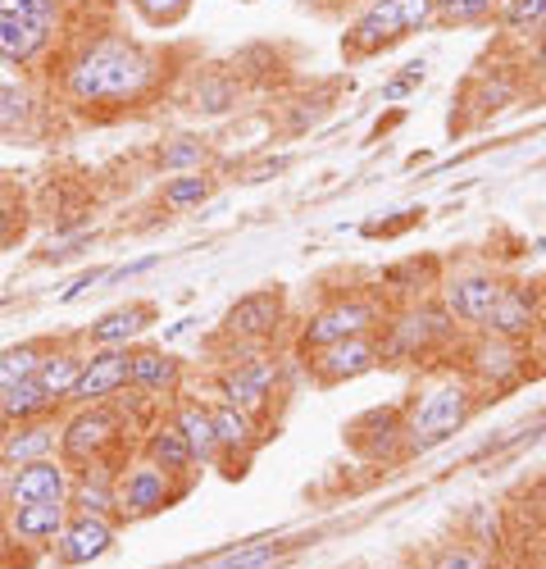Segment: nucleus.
I'll use <instances>...</instances> for the list:
<instances>
[{"mask_svg": "<svg viewBox=\"0 0 546 569\" xmlns=\"http://www.w3.org/2000/svg\"><path fill=\"white\" fill-rule=\"evenodd\" d=\"M151 323H155V306H151V301H128V306L105 310V315L82 333V342H87V347H136Z\"/></svg>", "mask_w": 546, "mask_h": 569, "instance_id": "nucleus-25", "label": "nucleus"}, {"mask_svg": "<svg viewBox=\"0 0 546 569\" xmlns=\"http://www.w3.org/2000/svg\"><path fill=\"white\" fill-rule=\"evenodd\" d=\"M387 301H378L374 292H342V297H328L318 301L301 333H296V356H310L318 347H333V342H346V338H364V333H383L387 323Z\"/></svg>", "mask_w": 546, "mask_h": 569, "instance_id": "nucleus-5", "label": "nucleus"}, {"mask_svg": "<svg viewBox=\"0 0 546 569\" xmlns=\"http://www.w3.org/2000/svg\"><path fill=\"white\" fill-rule=\"evenodd\" d=\"M546 306V292L528 278H506L501 282V297L483 323V333H496V338H510V342H528L533 328H537V315Z\"/></svg>", "mask_w": 546, "mask_h": 569, "instance_id": "nucleus-15", "label": "nucleus"}, {"mask_svg": "<svg viewBox=\"0 0 546 569\" xmlns=\"http://www.w3.org/2000/svg\"><path fill=\"white\" fill-rule=\"evenodd\" d=\"M0 415H6L10 423H28V419H51V415H64V406L46 392L37 378H28V383H14L0 392Z\"/></svg>", "mask_w": 546, "mask_h": 569, "instance_id": "nucleus-27", "label": "nucleus"}, {"mask_svg": "<svg viewBox=\"0 0 546 569\" xmlns=\"http://www.w3.org/2000/svg\"><path fill=\"white\" fill-rule=\"evenodd\" d=\"M128 373H132V388L146 392L151 401H160L164 410L182 397V383H188V365H182L173 351L151 347V342L128 347Z\"/></svg>", "mask_w": 546, "mask_h": 569, "instance_id": "nucleus-17", "label": "nucleus"}, {"mask_svg": "<svg viewBox=\"0 0 546 569\" xmlns=\"http://www.w3.org/2000/svg\"><path fill=\"white\" fill-rule=\"evenodd\" d=\"M301 360H305L310 383L328 392V388H346V383H355V378L374 373L383 365V342H378V333H364V338H346V342H333V347H318V351H310Z\"/></svg>", "mask_w": 546, "mask_h": 569, "instance_id": "nucleus-11", "label": "nucleus"}, {"mask_svg": "<svg viewBox=\"0 0 546 569\" xmlns=\"http://www.w3.org/2000/svg\"><path fill=\"white\" fill-rule=\"evenodd\" d=\"M528 73H533V78H537V82L546 87V32H542V37H537V46H533V60H528Z\"/></svg>", "mask_w": 546, "mask_h": 569, "instance_id": "nucleus-40", "label": "nucleus"}, {"mask_svg": "<svg viewBox=\"0 0 546 569\" xmlns=\"http://www.w3.org/2000/svg\"><path fill=\"white\" fill-rule=\"evenodd\" d=\"M478 383L465 369H437L424 383L410 392L405 410V456H424L442 442H451L455 433L469 429V419L478 415Z\"/></svg>", "mask_w": 546, "mask_h": 569, "instance_id": "nucleus-2", "label": "nucleus"}, {"mask_svg": "<svg viewBox=\"0 0 546 569\" xmlns=\"http://www.w3.org/2000/svg\"><path fill=\"white\" fill-rule=\"evenodd\" d=\"M501 278L487 264H461V269H446L437 282V306L465 328V333H483V323L501 297Z\"/></svg>", "mask_w": 546, "mask_h": 569, "instance_id": "nucleus-9", "label": "nucleus"}, {"mask_svg": "<svg viewBox=\"0 0 546 569\" xmlns=\"http://www.w3.org/2000/svg\"><path fill=\"white\" fill-rule=\"evenodd\" d=\"M10 479H14V465L0 460V515H6V506H10Z\"/></svg>", "mask_w": 546, "mask_h": 569, "instance_id": "nucleus-42", "label": "nucleus"}, {"mask_svg": "<svg viewBox=\"0 0 546 569\" xmlns=\"http://www.w3.org/2000/svg\"><path fill=\"white\" fill-rule=\"evenodd\" d=\"M132 451H136L132 429H128V419L119 415L114 401L73 406V410L60 415V456L73 469H82L91 460H123Z\"/></svg>", "mask_w": 546, "mask_h": 569, "instance_id": "nucleus-4", "label": "nucleus"}, {"mask_svg": "<svg viewBox=\"0 0 546 569\" xmlns=\"http://www.w3.org/2000/svg\"><path fill=\"white\" fill-rule=\"evenodd\" d=\"M136 456H146L155 469H164L169 479L188 483V488H196V479H201V460H196V451L188 447V438L178 433V423H173L169 415H160L151 429L136 438Z\"/></svg>", "mask_w": 546, "mask_h": 569, "instance_id": "nucleus-18", "label": "nucleus"}, {"mask_svg": "<svg viewBox=\"0 0 546 569\" xmlns=\"http://www.w3.org/2000/svg\"><path fill=\"white\" fill-rule=\"evenodd\" d=\"M132 10L142 14L151 28H173V23L188 19L192 0H132Z\"/></svg>", "mask_w": 546, "mask_h": 569, "instance_id": "nucleus-35", "label": "nucleus"}, {"mask_svg": "<svg viewBox=\"0 0 546 569\" xmlns=\"http://www.w3.org/2000/svg\"><path fill=\"white\" fill-rule=\"evenodd\" d=\"M287 323V292L283 288H255L237 297L223 315V338L242 347H269Z\"/></svg>", "mask_w": 546, "mask_h": 569, "instance_id": "nucleus-12", "label": "nucleus"}, {"mask_svg": "<svg viewBox=\"0 0 546 569\" xmlns=\"http://www.w3.org/2000/svg\"><path fill=\"white\" fill-rule=\"evenodd\" d=\"M506 10V0H433V19L446 28H474V23H492Z\"/></svg>", "mask_w": 546, "mask_h": 569, "instance_id": "nucleus-30", "label": "nucleus"}, {"mask_svg": "<svg viewBox=\"0 0 546 569\" xmlns=\"http://www.w3.org/2000/svg\"><path fill=\"white\" fill-rule=\"evenodd\" d=\"M128 460V456H123ZM123 460H91L82 469H73V492L69 506L82 515H101L119 525V465Z\"/></svg>", "mask_w": 546, "mask_h": 569, "instance_id": "nucleus-21", "label": "nucleus"}, {"mask_svg": "<svg viewBox=\"0 0 546 569\" xmlns=\"http://www.w3.org/2000/svg\"><path fill=\"white\" fill-rule=\"evenodd\" d=\"M97 282H110V269H91V273H82L78 282H73V288L60 297V301H73V297H82V292H91V288H97Z\"/></svg>", "mask_w": 546, "mask_h": 569, "instance_id": "nucleus-39", "label": "nucleus"}, {"mask_svg": "<svg viewBox=\"0 0 546 569\" xmlns=\"http://www.w3.org/2000/svg\"><path fill=\"white\" fill-rule=\"evenodd\" d=\"M55 342L51 338H32V342H14L0 351V392L14 388V383H28V378L41 373V360Z\"/></svg>", "mask_w": 546, "mask_h": 569, "instance_id": "nucleus-28", "label": "nucleus"}, {"mask_svg": "<svg viewBox=\"0 0 546 569\" xmlns=\"http://www.w3.org/2000/svg\"><path fill=\"white\" fill-rule=\"evenodd\" d=\"M73 492V465L64 456H46L32 465H19L10 479V506H32V501H69ZM6 506V510H10Z\"/></svg>", "mask_w": 546, "mask_h": 569, "instance_id": "nucleus-20", "label": "nucleus"}, {"mask_svg": "<svg viewBox=\"0 0 546 569\" xmlns=\"http://www.w3.org/2000/svg\"><path fill=\"white\" fill-rule=\"evenodd\" d=\"M164 78V56L123 32H101L82 41L60 64V97L73 110H132Z\"/></svg>", "mask_w": 546, "mask_h": 569, "instance_id": "nucleus-1", "label": "nucleus"}, {"mask_svg": "<svg viewBox=\"0 0 546 569\" xmlns=\"http://www.w3.org/2000/svg\"><path fill=\"white\" fill-rule=\"evenodd\" d=\"M0 14H19V19H51V23H60V0H0Z\"/></svg>", "mask_w": 546, "mask_h": 569, "instance_id": "nucleus-37", "label": "nucleus"}, {"mask_svg": "<svg viewBox=\"0 0 546 569\" xmlns=\"http://www.w3.org/2000/svg\"><path fill=\"white\" fill-rule=\"evenodd\" d=\"M6 429H10V419H6V415H0V433H6Z\"/></svg>", "mask_w": 546, "mask_h": 569, "instance_id": "nucleus-43", "label": "nucleus"}, {"mask_svg": "<svg viewBox=\"0 0 546 569\" xmlns=\"http://www.w3.org/2000/svg\"><path fill=\"white\" fill-rule=\"evenodd\" d=\"M46 456H60V415L51 419H28V423H10L0 433V460L6 465H32Z\"/></svg>", "mask_w": 546, "mask_h": 569, "instance_id": "nucleus-24", "label": "nucleus"}, {"mask_svg": "<svg viewBox=\"0 0 546 569\" xmlns=\"http://www.w3.org/2000/svg\"><path fill=\"white\" fill-rule=\"evenodd\" d=\"M242 347V342H237ZM279 360L264 356V347H242V356L233 351V360H228L214 378V388H219V401L228 406H242L260 419H269L273 401L283 397V383H279Z\"/></svg>", "mask_w": 546, "mask_h": 569, "instance_id": "nucleus-7", "label": "nucleus"}, {"mask_svg": "<svg viewBox=\"0 0 546 569\" xmlns=\"http://www.w3.org/2000/svg\"><path fill=\"white\" fill-rule=\"evenodd\" d=\"M283 556H287V547H279V542H242V547H228V551L201 560L196 569H273Z\"/></svg>", "mask_w": 546, "mask_h": 569, "instance_id": "nucleus-29", "label": "nucleus"}, {"mask_svg": "<svg viewBox=\"0 0 546 569\" xmlns=\"http://www.w3.org/2000/svg\"><path fill=\"white\" fill-rule=\"evenodd\" d=\"M210 415H214V429H219V469L228 479H242L246 465L255 460V451L269 442V423L242 406H228V401H210Z\"/></svg>", "mask_w": 546, "mask_h": 569, "instance_id": "nucleus-13", "label": "nucleus"}, {"mask_svg": "<svg viewBox=\"0 0 546 569\" xmlns=\"http://www.w3.org/2000/svg\"><path fill=\"white\" fill-rule=\"evenodd\" d=\"M465 373L478 383V392H510L528 378V342H510L496 333H469Z\"/></svg>", "mask_w": 546, "mask_h": 569, "instance_id": "nucleus-10", "label": "nucleus"}, {"mask_svg": "<svg viewBox=\"0 0 546 569\" xmlns=\"http://www.w3.org/2000/svg\"><path fill=\"white\" fill-rule=\"evenodd\" d=\"M469 333L455 323L437 301H410L387 315L383 323V365H419L428 356H442L451 347H461Z\"/></svg>", "mask_w": 546, "mask_h": 569, "instance_id": "nucleus-3", "label": "nucleus"}, {"mask_svg": "<svg viewBox=\"0 0 546 569\" xmlns=\"http://www.w3.org/2000/svg\"><path fill=\"white\" fill-rule=\"evenodd\" d=\"M428 569H496V560H492V551L478 547V542H446V547L428 560Z\"/></svg>", "mask_w": 546, "mask_h": 569, "instance_id": "nucleus-33", "label": "nucleus"}, {"mask_svg": "<svg viewBox=\"0 0 546 569\" xmlns=\"http://www.w3.org/2000/svg\"><path fill=\"white\" fill-rule=\"evenodd\" d=\"M32 119V97L23 87H0V132H19Z\"/></svg>", "mask_w": 546, "mask_h": 569, "instance_id": "nucleus-36", "label": "nucleus"}, {"mask_svg": "<svg viewBox=\"0 0 546 569\" xmlns=\"http://www.w3.org/2000/svg\"><path fill=\"white\" fill-rule=\"evenodd\" d=\"M210 192H214V178H210V173H173V178L164 182V206H169L173 214H182V210L205 206Z\"/></svg>", "mask_w": 546, "mask_h": 569, "instance_id": "nucleus-32", "label": "nucleus"}, {"mask_svg": "<svg viewBox=\"0 0 546 569\" xmlns=\"http://www.w3.org/2000/svg\"><path fill=\"white\" fill-rule=\"evenodd\" d=\"M173 423H178V433L188 438V447L196 451L201 469H219L223 451H219V429H214V415H210V401L201 397H178L169 410H164Z\"/></svg>", "mask_w": 546, "mask_h": 569, "instance_id": "nucleus-23", "label": "nucleus"}, {"mask_svg": "<svg viewBox=\"0 0 546 569\" xmlns=\"http://www.w3.org/2000/svg\"><path fill=\"white\" fill-rule=\"evenodd\" d=\"M123 388H132V373H128V347H91L87 365L78 373V383L64 401V410L73 406H101L114 401Z\"/></svg>", "mask_w": 546, "mask_h": 569, "instance_id": "nucleus-16", "label": "nucleus"}, {"mask_svg": "<svg viewBox=\"0 0 546 569\" xmlns=\"http://www.w3.org/2000/svg\"><path fill=\"white\" fill-rule=\"evenodd\" d=\"M82 365H87L82 342H55L51 351H46V360H41L37 383L64 406V401H69V392H73V383H78V373H82Z\"/></svg>", "mask_w": 546, "mask_h": 569, "instance_id": "nucleus-26", "label": "nucleus"}, {"mask_svg": "<svg viewBox=\"0 0 546 569\" xmlns=\"http://www.w3.org/2000/svg\"><path fill=\"white\" fill-rule=\"evenodd\" d=\"M501 23H506V32H537V28H546V0H506Z\"/></svg>", "mask_w": 546, "mask_h": 569, "instance_id": "nucleus-34", "label": "nucleus"}, {"mask_svg": "<svg viewBox=\"0 0 546 569\" xmlns=\"http://www.w3.org/2000/svg\"><path fill=\"white\" fill-rule=\"evenodd\" d=\"M428 23H437L433 0H374V6L346 28L342 51L351 60H370V56L392 51V46H401L410 32H419Z\"/></svg>", "mask_w": 546, "mask_h": 569, "instance_id": "nucleus-6", "label": "nucleus"}, {"mask_svg": "<svg viewBox=\"0 0 546 569\" xmlns=\"http://www.w3.org/2000/svg\"><path fill=\"white\" fill-rule=\"evenodd\" d=\"M528 351H537V356L546 360V306H542V315H537V328H533V338H528Z\"/></svg>", "mask_w": 546, "mask_h": 569, "instance_id": "nucleus-41", "label": "nucleus"}, {"mask_svg": "<svg viewBox=\"0 0 546 569\" xmlns=\"http://www.w3.org/2000/svg\"><path fill=\"white\" fill-rule=\"evenodd\" d=\"M114 542H119V525H114V519L73 510L69 525L60 529V538L51 542V551H46V556H51L55 569H82V565L105 560L114 551Z\"/></svg>", "mask_w": 546, "mask_h": 569, "instance_id": "nucleus-14", "label": "nucleus"}, {"mask_svg": "<svg viewBox=\"0 0 546 569\" xmlns=\"http://www.w3.org/2000/svg\"><path fill=\"white\" fill-rule=\"evenodd\" d=\"M210 160V147L201 137H173L155 151V164L173 178V173H201V164Z\"/></svg>", "mask_w": 546, "mask_h": 569, "instance_id": "nucleus-31", "label": "nucleus"}, {"mask_svg": "<svg viewBox=\"0 0 546 569\" xmlns=\"http://www.w3.org/2000/svg\"><path fill=\"white\" fill-rule=\"evenodd\" d=\"M73 506L69 501H32V506H10L0 515V529L10 542L28 547V551H51V542L60 538V529L69 525Z\"/></svg>", "mask_w": 546, "mask_h": 569, "instance_id": "nucleus-19", "label": "nucleus"}, {"mask_svg": "<svg viewBox=\"0 0 546 569\" xmlns=\"http://www.w3.org/2000/svg\"><path fill=\"white\" fill-rule=\"evenodd\" d=\"M419 82H424V64H410L401 78H392V82L383 87V97H387V101H401V97H410V91H415Z\"/></svg>", "mask_w": 546, "mask_h": 569, "instance_id": "nucleus-38", "label": "nucleus"}, {"mask_svg": "<svg viewBox=\"0 0 546 569\" xmlns=\"http://www.w3.org/2000/svg\"><path fill=\"white\" fill-rule=\"evenodd\" d=\"M55 32H60V23H51V19L0 14V60L14 69H28L55 46Z\"/></svg>", "mask_w": 546, "mask_h": 569, "instance_id": "nucleus-22", "label": "nucleus"}, {"mask_svg": "<svg viewBox=\"0 0 546 569\" xmlns=\"http://www.w3.org/2000/svg\"><path fill=\"white\" fill-rule=\"evenodd\" d=\"M182 497H192V488L169 479V473L155 469L146 456L132 451L119 465V525H142V519H155V515L173 510Z\"/></svg>", "mask_w": 546, "mask_h": 569, "instance_id": "nucleus-8", "label": "nucleus"}]
</instances>
